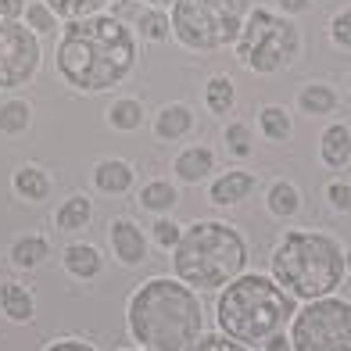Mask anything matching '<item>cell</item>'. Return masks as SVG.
<instances>
[{
	"label": "cell",
	"instance_id": "cell-1",
	"mask_svg": "<svg viewBox=\"0 0 351 351\" xmlns=\"http://www.w3.org/2000/svg\"><path fill=\"white\" fill-rule=\"evenodd\" d=\"M140 40L115 14L65 22L54 43V69L75 93H108L136 72Z\"/></svg>",
	"mask_w": 351,
	"mask_h": 351
},
{
	"label": "cell",
	"instance_id": "cell-2",
	"mask_svg": "<svg viewBox=\"0 0 351 351\" xmlns=\"http://www.w3.org/2000/svg\"><path fill=\"white\" fill-rule=\"evenodd\" d=\"M125 330L143 351H183L204 333V308L194 287L154 276L125 305Z\"/></svg>",
	"mask_w": 351,
	"mask_h": 351
},
{
	"label": "cell",
	"instance_id": "cell-3",
	"mask_svg": "<svg viewBox=\"0 0 351 351\" xmlns=\"http://www.w3.org/2000/svg\"><path fill=\"white\" fill-rule=\"evenodd\" d=\"M247 244L230 222H190L172 247V273L194 291H222L244 273Z\"/></svg>",
	"mask_w": 351,
	"mask_h": 351
},
{
	"label": "cell",
	"instance_id": "cell-4",
	"mask_svg": "<svg viewBox=\"0 0 351 351\" xmlns=\"http://www.w3.org/2000/svg\"><path fill=\"white\" fill-rule=\"evenodd\" d=\"M294 315V294H287L273 276H237L222 287L215 319L226 337L241 344H265Z\"/></svg>",
	"mask_w": 351,
	"mask_h": 351
},
{
	"label": "cell",
	"instance_id": "cell-5",
	"mask_svg": "<svg viewBox=\"0 0 351 351\" xmlns=\"http://www.w3.org/2000/svg\"><path fill=\"white\" fill-rule=\"evenodd\" d=\"M273 280L294 298H326L344 280V251L326 233H287L273 251Z\"/></svg>",
	"mask_w": 351,
	"mask_h": 351
},
{
	"label": "cell",
	"instance_id": "cell-6",
	"mask_svg": "<svg viewBox=\"0 0 351 351\" xmlns=\"http://www.w3.org/2000/svg\"><path fill=\"white\" fill-rule=\"evenodd\" d=\"M251 11V0H176L172 4V40L194 54L226 51L237 43Z\"/></svg>",
	"mask_w": 351,
	"mask_h": 351
},
{
	"label": "cell",
	"instance_id": "cell-7",
	"mask_svg": "<svg viewBox=\"0 0 351 351\" xmlns=\"http://www.w3.org/2000/svg\"><path fill=\"white\" fill-rule=\"evenodd\" d=\"M233 51L244 69L258 72V75H276L283 69H291L294 58L301 54V33L287 14L254 8V11H247Z\"/></svg>",
	"mask_w": 351,
	"mask_h": 351
},
{
	"label": "cell",
	"instance_id": "cell-8",
	"mask_svg": "<svg viewBox=\"0 0 351 351\" xmlns=\"http://www.w3.org/2000/svg\"><path fill=\"white\" fill-rule=\"evenodd\" d=\"M294 351H351V305L341 298H315L294 312Z\"/></svg>",
	"mask_w": 351,
	"mask_h": 351
},
{
	"label": "cell",
	"instance_id": "cell-9",
	"mask_svg": "<svg viewBox=\"0 0 351 351\" xmlns=\"http://www.w3.org/2000/svg\"><path fill=\"white\" fill-rule=\"evenodd\" d=\"M43 69V43L25 22L0 19V93L29 86Z\"/></svg>",
	"mask_w": 351,
	"mask_h": 351
},
{
	"label": "cell",
	"instance_id": "cell-10",
	"mask_svg": "<svg viewBox=\"0 0 351 351\" xmlns=\"http://www.w3.org/2000/svg\"><path fill=\"white\" fill-rule=\"evenodd\" d=\"M108 244L115 262L125 269H136L147 262V233H143L133 219H111L108 226Z\"/></svg>",
	"mask_w": 351,
	"mask_h": 351
},
{
	"label": "cell",
	"instance_id": "cell-11",
	"mask_svg": "<svg viewBox=\"0 0 351 351\" xmlns=\"http://www.w3.org/2000/svg\"><path fill=\"white\" fill-rule=\"evenodd\" d=\"M194 125H197V115H194V108L183 104V101H169L154 111V119H151V130L158 140H165V143H180L186 140L190 133H194Z\"/></svg>",
	"mask_w": 351,
	"mask_h": 351
},
{
	"label": "cell",
	"instance_id": "cell-12",
	"mask_svg": "<svg viewBox=\"0 0 351 351\" xmlns=\"http://www.w3.org/2000/svg\"><path fill=\"white\" fill-rule=\"evenodd\" d=\"M212 172H215V154L204 147V143H190V147H183L172 158V176L180 183H190V186L204 183Z\"/></svg>",
	"mask_w": 351,
	"mask_h": 351
},
{
	"label": "cell",
	"instance_id": "cell-13",
	"mask_svg": "<svg viewBox=\"0 0 351 351\" xmlns=\"http://www.w3.org/2000/svg\"><path fill=\"white\" fill-rule=\"evenodd\" d=\"M133 180H136V172H133L130 162H122V158H101V162L93 165V186H97V194H104V197L130 194Z\"/></svg>",
	"mask_w": 351,
	"mask_h": 351
},
{
	"label": "cell",
	"instance_id": "cell-14",
	"mask_svg": "<svg viewBox=\"0 0 351 351\" xmlns=\"http://www.w3.org/2000/svg\"><path fill=\"white\" fill-rule=\"evenodd\" d=\"M0 312H4L8 323H19V326L33 323L36 319V294L19 280L0 283Z\"/></svg>",
	"mask_w": 351,
	"mask_h": 351
},
{
	"label": "cell",
	"instance_id": "cell-15",
	"mask_svg": "<svg viewBox=\"0 0 351 351\" xmlns=\"http://www.w3.org/2000/svg\"><path fill=\"white\" fill-rule=\"evenodd\" d=\"M11 190H14V197L25 201V204H40V201L51 197L54 180H51V172L40 169V165H19L11 176Z\"/></svg>",
	"mask_w": 351,
	"mask_h": 351
},
{
	"label": "cell",
	"instance_id": "cell-16",
	"mask_svg": "<svg viewBox=\"0 0 351 351\" xmlns=\"http://www.w3.org/2000/svg\"><path fill=\"white\" fill-rule=\"evenodd\" d=\"M61 265H65V273L79 283H90L104 273V258L93 244H69L61 251Z\"/></svg>",
	"mask_w": 351,
	"mask_h": 351
},
{
	"label": "cell",
	"instance_id": "cell-17",
	"mask_svg": "<svg viewBox=\"0 0 351 351\" xmlns=\"http://www.w3.org/2000/svg\"><path fill=\"white\" fill-rule=\"evenodd\" d=\"M47 258H51V241L40 233L14 237L11 247H8V262L19 269V273H33V269H40Z\"/></svg>",
	"mask_w": 351,
	"mask_h": 351
},
{
	"label": "cell",
	"instance_id": "cell-18",
	"mask_svg": "<svg viewBox=\"0 0 351 351\" xmlns=\"http://www.w3.org/2000/svg\"><path fill=\"white\" fill-rule=\"evenodd\" d=\"M133 25V33L140 43H169L172 40V19H169V11L165 8H151V4H140L136 11V19L130 22Z\"/></svg>",
	"mask_w": 351,
	"mask_h": 351
},
{
	"label": "cell",
	"instance_id": "cell-19",
	"mask_svg": "<svg viewBox=\"0 0 351 351\" xmlns=\"http://www.w3.org/2000/svg\"><path fill=\"white\" fill-rule=\"evenodd\" d=\"M251 190H254V176L244 172V169H230V172H222L219 180H212L208 201L212 204H241V201H247Z\"/></svg>",
	"mask_w": 351,
	"mask_h": 351
},
{
	"label": "cell",
	"instance_id": "cell-20",
	"mask_svg": "<svg viewBox=\"0 0 351 351\" xmlns=\"http://www.w3.org/2000/svg\"><path fill=\"white\" fill-rule=\"evenodd\" d=\"M93 222V201L86 194H72L58 204V212H54V226L58 233H79V230H86Z\"/></svg>",
	"mask_w": 351,
	"mask_h": 351
},
{
	"label": "cell",
	"instance_id": "cell-21",
	"mask_svg": "<svg viewBox=\"0 0 351 351\" xmlns=\"http://www.w3.org/2000/svg\"><path fill=\"white\" fill-rule=\"evenodd\" d=\"M319 158H323V165L330 169H344L351 162V133L348 125L333 122L323 130V136H319Z\"/></svg>",
	"mask_w": 351,
	"mask_h": 351
},
{
	"label": "cell",
	"instance_id": "cell-22",
	"mask_svg": "<svg viewBox=\"0 0 351 351\" xmlns=\"http://www.w3.org/2000/svg\"><path fill=\"white\" fill-rule=\"evenodd\" d=\"M33 130V104L25 97L0 101V136H25Z\"/></svg>",
	"mask_w": 351,
	"mask_h": 351
},
{
	"label": "cell",
	"instance_id": "cell-23",
	"mask_svg": "<svg viewBox=\"0 0 351 351\" xmlns=\"http://www.w3.org/2000/svg\"><path fill=\"white\" fill-rule=\"evenodd\" d=\"M136 204L143 212L165 215V212H172L176 204H180V190H176L169 180H147L140 186V194H136Z\"/></svg>",
	"mask_w": 351,
	"mask_h": 351
},
{
	"label": "cell",
	"instance_id": "cell-24",
	"mask_svg": "<svg viewBox=\"0 0 351 351\" xmlns=\"http://www.w3.org/2000/svg\"><path fill=\"white\" fill-rule=\"evenodd\" d=\"M104 122L115 133H136L143 125V101H136V97H115L108 104V111H104Z\"/></svg>",
	"mask_w": 351,
	"mask_h": 351
},
{
	"label": "cell",
	"instance_id": "cell-25",
	"mask_svg": "<svg viewBox=\"0 0 351 351\" xmlns=\"http://www.w3.org/2000/svg\"><path fill=\"white\" fill-rule=\"evenodd\" d=\"M237 104V86L230 75H212L208 83H204V108L212 111V115H230Z\"/></svg>",
	"mask_w": 351,
	"mask_h": 351
},
{
	"label": "cell",
	"instance_id": "cell-26",
	"mask_svg": "<svg viewBox=\"0 0 351 351\" xmlns=\"http://www.w3.org/2000/svg\"><path fill=\"white\" fill-rule=\"evenodd\" d=\"M298 108L305 111V115H330V111L337 108V93L326 83H305L298 90Z\"/></svg>",
	"mask_w": 351,
	"mask_h": 351
},
{
	"label": "cell",
	"instance_id": "cell-27",
	"mask_svg": "<svg viewBox=\"0 0 351 351\" xmlns=\"http://www.w3.org/2000/svg\"><path fill=\"white\" fill-rule=\"evenodd\" d=\"M61 22H75V19H90V14H104L115 0H43Z\"/></svg>",
	"mask_w": 351,
	"mask_h": 351
},
{
	"label": "cell",
	"instance_id": "cell-28",
	"mask_svg": "<svg viewBox=\"0 0 351 351\" xmlns=\"http://www.w3.org/2000/svg\"><path fill=\"white\" fill-rule=\"evenodd\" d=\"M258 130H262L265 140L283 143V140H291L294 125H291V115H287V108H280V104H265V108L258 111Z\"/></svg>",
	"mask_w": 351,
	"mask_h": 351
},
{
	"label": "cell",
	"instance_id": "cell-29",
	"mask_svg": "<svg viewBox=\"0 0 351 351\" xmlns=\"http://www.w3.org/2000/svg\"><path fill=\"white\" fill-rule=\"evenodd\" d=\"M22 22L33 29V33L40 36V40H47V36H58L61 33V19L43 4V0H29L25 4V14H22Z\"/></svg>",
	"mask_w": 351,
	"mask_h": 351
},
{
	"label": "cell",
	"instance_id": "cell-30",
	"mask_svg": "<svg viewBox=\"0 0 351 351\" xmlns=\"http://www.w3.org/2000/svg\"><path fill=\"white\" fill-rule=\"evenodd\" d=\"M265 201H269V212H273V215H280V219H291V215L301 208V194H298V186L283 183V180L269 186Z\"/></svg>",
	"mask_w": 351,
	"mask_h": 351
},
{
	"label": "cell",
	"instance_id": "cell-31",
	"mask_svg": "<svg viewBox=\"0 0 351 351\" xmlns=\"http://www.w3.org/2000/svg\"><path fill=\"white\" fill-rule=\"evenodd\" d=\"M226 151H230L233 158H251V151H254V133H251L247 122H230V125H226Z\"/></svg>",
	"mask_w": 351,
	"mask_h": 351
},
{
	"label": "cell",
	"instance_id": "cell-32",
	"mask_svg": "<svg viewBox=\"0 0 351 351\" xmlns=\"http://www.w3.org/2000/svg\"><path fill=\"white\" fill-rule=\"evenodd\" d=\"M183 351H247V344L226 337V333H201L194 344H186Z\"/></svg>",
	"mask_w": 351,
	"mask_h": 351
},
{
	"label": "cell",
	"instance_id": "cell-33",
	"mask_svg": "<svg viewBox=\"0 0 351 351\" xmlns=\"http://www.w3.org/2000/svg\"><path fill=\"white\" fill-rule=\"evenodd\" d=\"M180 233H183V226H176V222L165 219V215H158V222L151 226V237H154V244L162 251H172L176 244H180Z\"/></svg>",
	"mask_w": 351,
	"mask_h": 351
},
{
	"label": "cell",
	"instance_id": "cell-34",
	"mask_svg": "<svg viewBox=\"0 0 351 351\" xmlns=\"http://www.w3.org/2000/svg\"><path fill=\"white\" fill-rule=\"evenodd\" d=\"M330 40L337 47H344V51H351V8H341L330 19Z\"/></svg>",
	"mask_w": 351,
	"mask_h": 351
},
{
	"label": "cell",
	"instance_id": "cell-35",
	"mask_svg": "<svg viewBox=\"0 0 351 351\" xmlns=\"http://www.w3.org/2000/svg\"><path fill=\"white\" fill-rule=\"evenodd\" d=\"M326 197H330V204L337 212H348L351 208V186H344V183H330L326 186Z\"/></svg>",
	"mask_w": 351,
	"mask_h": 351
},
{
	"label": "cell",
	"instance_id": "cell-36",
	"mask_svg": "<svg viewBox=\"0 0 351 351\" xmlns=\"http://www.w3.org/2000/svg\"><path fill=\"white\" fill-rule=\"evenodd\" d=\"M29 0H0V19L4 22H22Z\"/></svg>",
	"mask_w": 351,
	"mask_h": 351
},
{
	"label": "cell",
	"instance_id": "cell-37",
	"mask_svg": "<svg viewBox=\"0 0 351 351\" xmlns=\"http://www.w3.org/2000/svg\"><path fill=\"white\" fill-rule=\"evenodd\" d=\"M43 351H97L93 344L86 341H79V337H65V341H54V344H47Z\"/></svg>",
	"mask_w": 351,
	"mask_h": 351
},
{
	"label": "cell",
	"instance_id": "cell-38",
	"mask_svg": "<svg viewBox=\"0 0 351 351\" xmlns=\"http://www.w3.org/2000/svg\"><path fill=\"white\" fill-rule=\"evenodd\" d=\"M276 8H280L283 14H305V11L312 8V0H276Z\"/></svg>",
	"mask_w": 351,
	"mask_h": 351
},
{
	"label": "cell",
	"instance_id": "cell-39",
	"mask_svg": "<svg viewBox=\"0 0 351 351\" xmlns=\"http://www.w3.org/2000/svg\"><path fill=\"white\" fill-rule=\"evenodd\" d=\"M265 351H294V348H291V341H287L283 333H273V337L265 341Z\"/></svg>",
	"mask_w": 351,
	"mask_h": 351
},
{
	"label": "cell",
	"instance_id": "cell-40",
	"mask_svg": "<svg viewBox=\"0 0 351 351\" xmlns=\"http://www.w3.org/2000/svg\"><path fill=\"white\" fill-rule=\"evenodd\" d=\"M140 4H151V8H172L176 0H140Z\"/></svg>",
	"mask_w": 351,
	"mask_h": 351
},
{
	"label": "cell",
	"instance_id": "cell-41",
	"mask_svg": "<svg viewBox=\"0 0 351 351\" xmlns=\"http://www.w3.org/2000/svg\"><path fill=\"white\" fill-rule=\"evenodd\" d=\"M344 269H351V251L344 254Z\"/></svg>",
	"mask_w": 351,
	"mask_h": 351
},
{
	"label": "cell",
	"instance_id": "cell-42",
	"mask_svg": "<svg viewBox=\"0 0 351 351\" xmlns=\"http://www.w3.org/2000/svg\"><path fill=\"white\" fill-rule=\"evenodd\" d=\"M130 351H143V348H130Z\"/></svg>",
	"mask_w": 351,
	"mask_h": 351
},
{
	"label": "cell",
	"instance_id": "cell-43",
	"mask_svg": "<svg viewBox=\"0 0 351 351\" xmlns=\"http://www.w3.org/2000/svg\"><path fill=\"white\" fill-rule=\"evenodd\" d=\"M348 86H351V75H348Z\"/></svg>",
	"mask_w": 351,
	"mask_h": 351
}]
</instances>
